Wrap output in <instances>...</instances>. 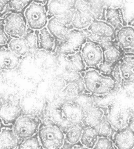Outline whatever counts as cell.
<instances>
[{"label": "cell", "mask_w": 134, "mask_h": 149, "mask_svg": "<svg viewBox=\"0 0 134 149\" xmlns=\"http://www.w3.org/2000/svg\"><path fill=\"white\" fill-rule=\"evenodd\" d=\"M39 122L34 117L19 115L13 122V132L19 140H24L35 135L38 130Z\"/></svg>", "instance_id": "cell-7"}, {"label": "cell", "mask_w": 134, "mask_h": 149, "mask_svg": "<svg viewBox=\"0 0 134 149\" xmlns=\"http://www.w3.org/2000/svg\"><path fill=\"white\" fill-rule=\"evenodd\" d=\"M83 127L80 124H74L71 126L67 130L64 134V142L72 146L79 143Z\"/></svg>", "instance_id": "cell-25"}, {"label": "cell", "mask_w": 134, "mask_h": 149, "mask_svg": "<svg viewBox=\"0 0 134 149\" xmlns=\"http://www.w3.org/2000/svg\"><path fill=\"white\" fill-rule=\"evenodd\" d=\"M103 56L104 59L106 61L117 63L120 61L123 56L122 51L115 43L107 48L103 49Z\"/></svg>", "instance_id": "cell-26"}, {"label": "cell", "mask_w": 134, "mask_h": 149, "mask_svg": "<svg viewBox=\"0 0 134 149\" xmlns=\"http://www.w3.org/2000/svg\"><path fill=\"white\" fill-rule=\"evenodd\" d=\"M61 113L66 120L74 125L84 122L85 112L77 104L70 102L64 104L61 108Z\"/></svg>", "instance_id": "cell-14"}, {"label": "cell", "mask_w": 134, "mask_h": 149, "mask_svg": "<svg viewBox=\"0 0 134 149\" xmlns=\"http://www.w3.org/2000/svg\"><path fill=\"white\" fill-rule=\"evenodd\" d=\"M104 20L110 24L115 31L124 26L122 9L118 7L107 6L104 10Z\"/></svg>", "instance_id": "cell-17"}, {"label": "cell", "mask_w": 134, "mask_h": 149, "mask_svg": "<svg viewBox=\"0 0 134 149\" xmlns=\"http://www.w3.org/2000/svg\"><path fill=\"white\" fill-rule=\"evenodd\" d=\"M117 63H112L105 61L104 59L96 68L99 72L111 76L114 66Z\"/></svg>", "instance_id": "cell-32"}, {"label": "cell", "mask_w": 134, "mask_h": 149, "mask_svg": "<svg viewBox=\"0 0 134 149\" xmlns=\"http://www.w3.org/2000/svg\"><path fill=\"white\" fill-rule=\"evenodd\" d=\"M3 30L12 38L23 37L27 33V24L24 17L19 12L6 14L2 20Z\"/></svg>", "instance_id": "cell-4"}, {"label": "cell", "mask_w": 134, "mask_h": 149, "mask_svg": "<svg viewBox=\"0 0 134 149\" xmlns=\"http://www.w3.org/2000/svg\"><path fill=\"white\" fill-rule=\"evenodd\" d=\"M87 40L84 30L72 28L66 37L58 45L59 51L66 56L79 51Z\"/></svg>", "instance_id": "cell-6"}, {"label": "cell", "mask_w": 134, "mask_h": 149, "mask_svg": "<svg viewBox=\"0 0 134 149\" xmlns=\"http://www.w3.org/2000/svg\"><path fill=\"white\" fill-rule=\"evenodd\" d=\"M42 147L38 136L35 135L24 139L20 144V148H40Z\"/></svg>", "instance_id": "cell-30"}, {"label": "cell", "mask_w": 134, "mask_h": 149, "mask_svg": "<svg viewBox=\"0 0 134 149\" xmlns=\"http://www.w3.org/2000/svg\"><path fill=\"white\" fill-rule=\"evenodd\" d=\"M75 0H49L47 4L48 15L52 16L64 17L74 8Z\"/></svg>", "instance_id": "cell-13"}, {"label": "cell", "mask_w": 134, "mask_h": 149, "mask_svg": "<svg viewBox=\"0 0 134 149\" xmlns=\"http://www.w3.org/2000/svg\"><path fill=\"white\" fill-rule=\"evenodd\" d=\"M38 136L42 147L48 149L62 148L64 142V134L59 126L48 120L39 125Z\"/></svg>", "instance_id": "cell-2"}, {"label": "cell", "mask_w": 134, "mask_h": 149, "mask_svg": "<svg viewBox=\"0 0 134 149\" xmlns=\"http://www.w3.org/2000/svg\"><path fill=\"white\" fill-rule=\"evenodd\" d=\"M38 1H44V0H38Z\"/></svg>", "instance_id": "cell-39"}, {"label": "cell", "mask_w": 134, "mask_h": 149, "mask_svg": "<svg viewBox=\"0 0 134 149\" xmlns=\"http://www.w3.org/2000/svg\"><path fill=\"white\" fill-rule=\"evenodd\" d=\"M95 129L97 130L98 136L104 137H108L111 134L112 132L114 130L107 118L106 114L104 115L101 121L97 125Z\"/></svg>", "instance_id": "cell-28"}, {"label": "cell", "mask_w": 134, "mask_h": 149, "mask_svg": "<svg viewBox=\"0 0 134 149\" xmlns=\"http://www.w3.org/2000/svg\"><path fill=\"white\" fill-rule=\"evenodd\" d=\"M115 41L122 52L134 54V27L126 25L117 30Z\"/></svg>", "instance_id": "cell-10"}, {"label": "cell", "mask_w": 134, "mask_h": 149, "mask_svg": "<svg viewBox=\"0 0 134 149\" xmlns=\"http://www.w3.org/2000/svg\"><path fill=\"white\" fill-rule=\"evenodd\" d=\"M96 129L90 126H85L83 127L80 143L85 148H93L98 139Z\"/></svg>", "instance_id": "cell-23"}, {"label": "cell", "mask_w": 134, "mask_h": 149, "mask_svg": "<svg viewBox=\"0 0 134 149\" xmlns=\"http://www.w3.org/2000/svg\"><path fill=\"white\" fill-rule=\"evenodd\" d=\"M115 148L113 141L108 137L99 136L93 148Z\"/></svg>", "instance_id": "cell-33"}, {"label": "cell", "mask_w": 134, "mask_h": 149, "mask_svg": "<svg viewBox=\"0 0 134 149\" xmlns=\"http://www.w3.org/2000/svg\"><path fill=\"white\" fill-rule=\"evenodd\" d=\"M19 139L13 132L8 128L0 130V148H15L17 147Z\"/></svg>", "instance_id": "cell-22"}, {"label": "cell", "mask_w": 134, "mask_h": 149, "mask_svg": "<svg viewBox=\"0 0 134 149\" xmlns=\"http://www.w3.org/2000/svg\"><path fill=\"white\" fill-rule=\"evenodd\" d=\"M8 37L3 30H0V46L5 45L8 42Z\"/></svg>", "instance_id": "cell-35"}, {"label": "cell", "mask_w": 134, "mask_h": 149, "mask_svg": "<svg viewBox=\"0 0 134 149\" xmlns=\"http://www.w3.org/2000/svg\"><path fill=\"white\" fill-rule=\"evenodd\" d=\"M115 148L118 149L134 148V132L129 127L118 130L113 137Z\"/></svg>", "instance_id": "cell-15"}, {"label": "cell", "mask_w": 134, "mask_h": 149, "mask_svg": "<svg viewBox=\"0 0 134 149\" xmlns=\"http://www.w3.org/2000/svg\"><path fill=\"white\" fill-rule=\"evenodd\" d=\"M82 82L85 89L92 95H105L114 90L115 81L113 77L101 73L96 68L85 71Z\"/></svg>", "instance_id": "cell-1"}, {"label": "cell", "mask_w": 134, "mask_h": 149, "mask_svg": "<svg viewBox=\"0 0 134 149\" xmlns=\"http://www.w3.org/2000/svg\"><path fill=\"white\" fill-rule=\"evenodd\" d=\"M133 114L126 107L113 104L107 108V118L114 130L129 127Z\"/></svg>", "instance_id": "cell-5"}, {"label": "cell", "mask_w": 134, "mask_h": 149, "mask_svg": "<svg viewBox=\"0 0 134 149\" xmlns=\"http://www.w3.org/2000/svg\"><path fill=\"white\" fill-rule=\"evenodd\" d=\"M35 31L26 33L23 36L29 51H33L39 47L38 34H37Z\"/></svg>", "instance_id": "cell-29"}, {"label": "cell", "mask_w": 134, "mask_h": 149, "mask_svg": "<svg viewBox=\"0 0 134 149\" xmlns=\"http://www.w3.org/2000/svg\"><path fill=\"white\" fill-rule=\"evenodd\" d=\"M88 40L97 42L103 38L115 40L116 31L104 20H93L89 27L84 30Z\"/></svg>", "instance_id": "cell-8"}, {"label": "cell", "mask_w": 134, "mask_h": 149, "mask_svg": "<svg viewBox=\"0 0 134 149\" xmlns=\"http://www.w3.org/2000/svg\"><path fill=\"white\" fill-rule=\"evenodd\" d=\"M20 107L16 104L6 102L0 105V119L5 124L14 122L20 114Z\"/></svg>", "instance_id": "cell-18"}, {"label": "cell", "mask_w": 134, "mask_h": 149, "mask_svg": "<svg viewBox=\"0 0 134 149\" xmlns=\"http://www.w3.org/2000/svg\"><path fill=\"white\" fill-rule=\"evenodd\" d=\"M39 48L41 49L53 52L57 47V40L50 33L46 27L39 30Z\"/></svg>", "instance_id": "cell-19"}, {"label": "cell", "mask_w": 134, "mask_h": 149, "mask_svg": "<svg viewBox=\"0 0 134 149\" xmlns=\"http://www.w3.org/2000/svg\"><path fill=\"white\" fill-rule=\"evenodd\" d=\"M111 76L113 77L114 81H115V87H114V91H117L119 89L120 87L121 86L122 83V79L121 76V73L119 68V64L118 62L115 64L113 71L111 74Z\"/></svg>", "instance_id": "cell-34"}, {"label": "cell", "mask_w": 134, "mask_h": 149, "mask_svg": "<svg viewBox=\"0 0 134 149\" xmlns=\"http://www.w3.org/2000/svg\"><path fill=\"white\" fill-rule=\"evenodd\" d=\"M24 16L27 26L33 30H39L46 26L48 12L45 5L40 2L32 1L25 9Z\"/></svg>", "instance_id": "cell-3"}, {"label": "cell", "mask_w": 134, "mask_h": 149, "mask_svg": "<svg viewBox=\"0 0 134 149\" xmlns=\"http://www.w3.org/2000/svg\"><path fill=\"white\" fill-rule=\"evenodd\" d=\"M46 27L56 38L57 41H59L60 42L63 41L68 31L73 28L63 17L57 16L51 17L48 20Z\"/></svg>", "instance_id": "cell-11"}, {"label": "cell", "mask_w": 134, "mask_h": 149, "mask_svg": "<svg viewBox=\"0 0 134 149\" xmlns=\"http://www.w3.org/2000/svg\"><path fill=\"white\" fill-rule=\"evenodd\" d=\"M80 52L86 67L96 68L104 60L103 49L97 43L86 40L82 46Z\"/></svg>", "instance_id": "cell-9"}, {"label": "cell", "mask_w": 134, "mask_h": 149, "mask_svg": "<svg viewBox=\"0 0 134 149\" xmlns=\"http://www.w3.org/2000/svg\"><path fill=\"white\" fill-rule=\"evenodd\" d=\"M8 48L19 57L24 56L29 51L23 38H12L8 43Z\"/></svg>", "instance_id": "cell-24"}, {"label": "cell", "mask_w": 134, "mask_h": 149, "mask_svg": "<svg viewBox=\"0 0 134 149\" xmlns=\"http://www.w3.org/2000/svg\"><path fill=\"white\" fill-rule=\"evenodd\" d=\"M93 20L92 14L75 10L71 24L73 28L82 30L87 29Z\"/></svg>", "instance_id": "cell-20"}, {"label": "cell", "mask_w": 134, "mask_h": 149, "mask_svg": "<svg viewBox=\"0 0 134 149\" xmlns=\"http://www.w3.org/2000/svg\"><path fill=\"white\" fill-rule=\"evenodd\" d=\"M20 63L19 56L9 48L0 49V69L6 71L13 70Z\"/></svg>", "instance_id": "cell-16"}, {"label": "cell", "mask_w": 134, "mask_h": 149, "mask_svg": "<svg viewBox=\"0 0 134 149\" xmlns=\"http://www.w3.org/2000/svg\"><path fill=\"white\" fill-rule=\"evenodd\" d=\"M67 56V60L73 70L78 72H82L85 70L86 66L83 61L80 51Z\"/></svg>", "instance_id": "cell-27"}, {"label": "cell", "mask_w": 134, "mask_h": 149, "mask_svg": "<svg viewBox=\"0 0 134 149\" xmlns=\"http://www.w3.org/2000/svg\"><path fill=\"white\" fill-rule=\"evenodd\" d=\"M118 64L122 79L121 86L134 84V55L123 56Z\"/></svg>", "instance_id": "cell-12"}, {"label": "cell", "mask_w": 134, "mask_h": 149, "mask_svg": "<svg viewBox=\"0 0 134 149\" xmlns=\"http://www.w3.org/2000/svg\"><path fill=\"white\" fill-rule=\"evenodd\" d=\"M129 127L134 132V114L133 115V117H132V119L131 120V123L129 125Z\"/></svg>", "instance_id": "cell-37"}, {"label": "cell", "mask_w": 134, "mask_h": 149, "mask_svg": "<svg viewBox=\"0 0 134 149\" xmlns=\"http://www.w3.org/2000/svg\"><path fill=\"white\" fill-rule=\"evenodd\" d=\"M8 0H0V13H2L8 5Z\"/></svg>", "instance_id": "cell-36"}, {"label": "cell", "mask_w": 134, "mask_h": 149, "mask_svg": "<svg viewBox=\"0 0 134 149\" xmlns=\"http://www.w3.org/2000/svg\"><path fill=\"white\" fill-rule=\"evenodd\" d=\"M31 0H8V5L15 12H20L26 8Z\"/></svg>", "instance_id": "cell-31"}, {"label": "cell", "mask_w": 134, "mask_h": 149, "mask_svg": "<svg viewBox=\"0 0 134 149\" xmlns=\"http://www.w3.org/2000/svg\"><path fill=\"white\" fill-rule=\"evenodd\" d=\"M106 111L103 108L93 105L85 112L84 123L85 126L96 127L104 116Z\"/></svg>", "instance_id": "cell-21"}, {"label": "cell", "mask_w": 134, "mask_h": 149, "mask_svg": "<svg viewBox=\"0 0 134 149\" xmlns=\"http://www.w3.org/2000/svg\"><path fill=\"white\" fill-rule=\"evenodd\" d=\"M1 104V97H0V105Z\"/></svg>", "instance_id": "cell-38"}]
</instances>
